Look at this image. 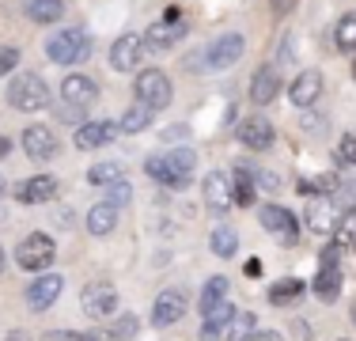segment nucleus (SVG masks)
<instances>
[{
	"mask_svg": "<svg viewBox=\"0 0 356 341\" xmlns=\"http://www.w3.org/2000/svg\"><path fill=\"white\" fill-rule=\"evenodd\" d=\"M303 280H296V277H284V280H277L273 288H269V303H292V300H300L303 296Z\"/></svg>",
	"mask_w": 356,
	"mask_h": 341,
	"instance_id": "obj_32",
	"label": "nucleus"
},
{
	"mask_svg": "<svg viewBox=\"0 0 356 341\" xmlns=\"http://www.w3.org/2000/svg\"><path fill=\"white\" fill-rule=\"evenodd\" d=\"M250 178L261 186V190H277V186H281V178H277L273 170H250Z\"/></svg>",
	"mask_w": 356,
	"mask_h": 341,
	"instance_id": "obj_40",
	"label": "nucleus"
},
{
	"mask_svg": "<svg viewBox=\"0 0 356 341\" xmlns=\"http://www.w3.org/2000/svg\"><path fill=\"white\" fill-rule=\"evenodd\" d=\"M334 201H337V209L356 212V178H349V182H341V186H337Z\"/></svg>",
	"mask_w": 356,
	"mask_h": 341,
	"instance_id": "obj_35",
	"label": "nucleus"
},
{
	"mask_svg": "<svg viewBox=\"0 0 356 341\" xmlns=\"http://www.w3.org/2000/svg\"><path fill=\"white\" fill-rule=\"evenodd\" d=\"M193 167H197V156H193L190 148H175V152H163V156H148V170L156 182L171 186V190H182L186 182L193 178Z\"/></svg>",
	"mask_w": 356,
	"mask_h": 341,
	"instance_id": "obj_1",
	"label": "nucleus"
},
{
	"mask_svg": "<svg viewBox=\"0 0 356 341\" xmlns=\"http://www.w3.org/2000/svg\"><path fill=\"white\" fill-rule=\"evenodd\" d=\"M334 46L341 49V54H356V12L341 15L334 27Z\"/></svg>",
	"mask_w": 356,
	"mask_h": 341,
	"instance_id": "obj_28",
	"label": "nucleus"
},
{
	"mask_svg": "<svg viewBox=\"0 0 356 341\" xmlns=\"http://www.w3.org/2000/svg\"><path fill=\"white\" fill-rule=\"evenodd\" d=\"M8 102L15 110H46L49 106V88L42 84L38 72H19L8 84Z\"/></svg>",
	"mask_w": 356,
	"mask_h": 341,
	"instance_id": "obj_3",
	"label": "nucleus"
},
{
	"mask_svg": "<svg viewBox=\"0 0 356 341\" xmlns=\"http://www.w3.org/2000/svg\"><path fill=\"white\" fill-rule=\"evenodd\" d=\"M235 133H239V144H247L250 152H266L269 144H273V136H277L266 118H243Z\"/></svg>",
	"mask_w": 356,
	"mask_h": 341,
	"instance_id": "obj_18",
	"label": "nucleus"
},
{
	"mask_svg": "<svg viewBox=\"0 0 356 341\" xmlns=\"http://www.w3.org/2000/svg\"><path fill=\"white\" fill-rule=\"evenodd\" d=\"M15 65H19V49H15V46H0V76L12 72Z\"/></svg>",
	"mask_w": 356,
	"mask_h": 341,
	"instance_id": "obj_39",
	"label": "nucleus"
},
{
	"mask_svg": "<svg viewBox=\"0 0 356 341\" xmlns=\"http://www.w3.org/2000/svg\"><path fill=\"white\" fill-rule=\"evenodd\" d=\"M277 95H281V72H277L273 65H261L250 80V102L254 106H266V102H273Z\"/></svg>",
	"mask_w": 356,
	"mask_h": 341,
	"instance_id": "obj_16",
	"label": "nucleus"
},
{
	"mask_svg": "<svg viewBox=\"0 0 356 341\" xmlns=\"http://www.w3.org/2000/svg\"><path fill=\"white\" fill-rule=\"evenodd\" d=\"M8 341H31V338L23 334V330H12V334H8Z\"/></svg>",
	"mask_w": 356,
	"mask_h": 341,
	"instance_id": "obj_48",
	"label": "nucleus"
},
{
	"mask_svg": "<svg viewBox=\"0 0 356 341\" xmlns=\"http://www.w3.org/2000/svg\"><path fill=\"white\" fill-rule=\"evenodd\" d=\"M243 54H247V38H243V34H224V38H216L213 46H209L205 68L209 72H224V68L239 65Z\"/></svg>",
	"mask_w": 356,
	"mask_h": 341,
	"instance_id": "obj_6",
	"label": "nucleus"
},
{
	"mask_svg": "<svg viewBox=\"0 0 356 341\" xmlns=\"http://www.w3.org/2000/svg\"><path fill=\"white\" fill-rule=\"evenodd\" d=\"M61 288H65V280H61V273H46V277H38L35 285H27V307L31 311H46V307H54L57 303V296H61Z\"/></svg>",
	"mask_w": 356,
	"mask_h": 341,
	"instance_id": "obj_15",
	"label": "nucleus"
},
{
	"mask_svg": "<svg viewBox=\"0 0 356 341\" xmlns=\"http://www.w3.org/2000/svg\"><path fill=\"white\" fill-rule=\"evenodd\" d=\"M227 288H232V285H227V277H209V285L201 288V315H209L216 303H224L227 300Z\"/></svg>",
	"mask_w": 356,
	"mask_h": 341,
	"instance_id": "obj_29",
	"label": "nucleus"
},
{
	"mask_svg": "<svg viewBox=\"0 0 356 341\" xmlns=\"http://www.w3.org/2000/svg\"><path fill=\"white\" fill-rule=\"evenodd\" d=\"M186 34V19L178 15V8H167V15L163 19H156L148 27V34H144V46H152V49H171L178 38Z\"/></svg>",
	"mask_w": 356,
	"mask_h": 341,
	"instance_id": "obj_8",
	"label": "nucleus"
},
{
	"mask_svg": "<svg viewBox=\"0 0 356 341\" xmlns=\"http://www.w3.org/2000/svg\"><path fill=\"white\" fill-rule=\"evenodd\" d=\"M106 198H110V205H114V209H118V205H129L133 186L125 182V178H118V182H110V186H106Z\"/></svg>",
	"mask_w": 356,
	"mask_h": 341,
	"instance_id": "obj_36",
	"label": "nucleus"
},
{
	"mask_svg": "<svg viewBox=\"0 0 356 341\" xmlns=\"http://www.w3.org/2000/svg\"><path fill=\"white\" fill-rule=\"evenodd\" d=\"M57 193V178L54 175H35V178H27V182H19L15 186V198H19L23 205H42V201H49Z\"/></svg>",
	"mask_w": 356,
	"mask_h": 341,
	"instance_id": "obj_21",
	"label": "nucleus"
},
{
	"mask_svg": "<svg viewBox=\"0 0 356 341\" xmlns=\"http://www.w3.org/2000/svg\"><path fill=\"white\" fill-rule=\"evenodd\" d=\"M83 110H88V106H76V102H69V106H61V110H57V118H61V122H80V114H83Z\"/></svg>",
	"mask_w": 356,
	"mask_h": 341,
	"instance_id": "obj_41",
	"label": "nucleus"
},
{
	"mask_svg": "<svg viewBox=\"0 0 356 341\" xmlns=\"http://www.w3.org/2000/svg\"><path fill=\"white\" fill-rule=\"evenodd\" d=\"M353 76H356V65H353Z\"/></svg>",
	"mask_w": 356,
	"mask_h": 341,
	"instance_id": "obj_53",
	"label": "nucleus"
},
{
	"mask_svg": "<svg viewBox=\"0 0 356 341\" xmlns=\"http://www.w3.org/2000/svg\"><path fill=\"white\" fill-rule=\"evenodd\" d=\"M46 57L57 65H80L83 57H91V38L80 27H65L46 38Z\"/></svg>",
	"mask_w": 356,
	"mask_h": 341,
	"instance_id": "obj_2",
	"label": "nucleus"
},
{
	"mask_svg": "<svg viewBox=\"0 0 356 341\" xmlns=\"http://www.w3.org/2000/svg\"><path fill=\"white\" fill-rule=\"evenodd\" d=\"M315 296H318L322 303H334L337 296H341V269H337V266H318Z\"/></svg>",
	"mask_w": 356,
	"mask_h": 341,
	"instance_id": "obj_22",
	"label": "nucleus"
},
{
	"mask_svg": "<svg viewBox=\"0 0 356 341\" xmlns=\"http://www.w3.org/2000/svg\"><path fill=\"white\" fill-rule=\"evenodd\" d=\"M152 118H156V110H148L144 102H133V106H125V114L118 118V129L122 133H144L152 125Z\"/></svg>",
	"mask_w": 356,
	"mask_h": 341,
	"instance_id": "obj_23",
	"label": "nucleus"
},
{
	"mask_svg": "<svg viewBox=\"0 0 356 341\" xmlns=\"http://www.w3.org/2000/svg\"><path fill=\"white\" fill-rule=\"evenodd\" d=\"M205 205L213 212H227L232 209V178L224 175V170H209V178H205Z\"/></svg>",
	"mask_w": 356,
	"mask_h": 341,
	"instance_id": "obj_20",
	"label": "nucleus"
},
{
	"mask_svg": "<svg viewBox=\"0 0 356 341\" xmlns=\"http://www.w3.org/2000/svg\"><path fill=\"white\" fill-rule=\"evenodd\" d=\"M114 224H118V209L110 201L88 209V232L91 235H110V232H114Z\"/></svg>",
	"mask_w": 356,
	"mask_h": 341,
	"instance_id": "obj_26",
	"label": "nucleus"
},
{
	"mask_svg": "<svg viewBox=\"0 0 356 341\" xmlns=\"http://www.w3.org/2000/svg\"><path fill=\"white\" fill-rule=\"evenodd\" d=\"M144 57V38L140 34H122V38L110 46V65L118 68V72H133V68L140 65Z\"/></svg>",
	"mask_w": 356,
	"mask_h": 341,
	"instance_id": "obj_12",
	"label": "nucleus"
},
{
	"mask_svg": "<svg viewBox=\"0 0 356 341\" xmlns=\"http://www.w3.org/2000/svg\"><path fill=\"white\" fill-rule=\"evenodd\" d=\"M341 216L345 212L330 198H315L307 205V224H311V232H318V235H334V228L341 224Z\"/></svg>",
	"mask_w": 356,
	"mask_h": 341,
	"instance_id": "obj_14",
	"label": "nucleus"
},
{
	"mask_svg": "<svg viewBox=\"0 0 356 341\" xmlns=\"http://www.w3.org/2000/svg\"><path fill=\"white\" fill-rule=\"evenodd\" d=\"M0 269H4V251H0Z\"/></svg>",
	"mask_w": 356,
	"mask_h": 341,
	"instance_id": "obj_50",
	"label": "nucleus"
},
{
	"mask_svg": "<svg viewBox=\"0 0 356 341\" xmlns=\"http://www.w3.org/2000/svg\"><path fill=\"white\" fill-rule=\"evenodd\" d=\"M23 152H27L31 159H38V164L54 159L57 156V133L49 129V125H27V129H23Z\"/></svg>",
	"mask_w": 356,
	"mask_h": 341,
	"instance_id": "obj_10",
	"label": "nucleus"
},
{
	"mask_svg": "<svg viewBox=\"0 0 356 341\" xmlns=\"http://www.w3.org/2000/svg\"><path fill=\"white\" fill-rule=\"evenodd\" d=\"M337 254H341V251H337L334 243L322 246V251H318V266H337Z\"/></svg>",
	"mask_w": 356,
	"mask_h": 341,
	"instance_id": "obj_42",
	"label": "nucleus"
},
{
	"mask_svg": "<svg viewBox=\"0 0 356 341\" xmlns=\"http://www.w3.org/2000/svg\"><path fill=\"white\" fill-rule=\"evenodd\" d=\"M133 91H137V102H144L148 110H167L171 106V80H167L159 68H148V72L137 76V84H133Z\"/></svg>",
	"mask_w": 356,
	"mask_h": 341,
	"instance_id": "obj_5",
	"label": "nucleus"
},
{
	"mask_svg": "<svg viewBox=\"0 0 356 341\" xmlns=\"http://www.w3.org/2000/svg\"><path fill=\"white\" fill-rule=\"evenodd\" d=\"M88 341H118V338L110 334V330H91V334H88Z\"/></svg>",
	"mask_w": 356,
	"mask_h": 341,
	"instance_id": "obj_46",
	"label": "nucleus"
},
{
	"mask_svg": "<svg viewBox=\"0 0 356 341\" xmlns=\"http://www.w3.org/2000/svg\"><path fill=\"white\" fill-rule=\"evenodd\" d=\"M46 341H88V338L72 334V330H54V334H46Z\"/></svg>",
	"mask_w": 356,
	"mask_h": 341,
	"instance_id": "obj_44",
	"label": "nucleus"
},
{
	"mask_svg": "<svg viewBox=\"0 0 356 341\" xmlns=\"http://www.w3.org/2000/svg\"><path fill=\"white\" fill-rule=\"evenodd\" d=\"M250 330H254V315L250 311H235V319L227 322V330H224V341H247Z\"/></svg>",
	"mask_w": 356,
	"mask_h": 341,
	"instance_id": "obj_34",
	"label": "nucleus"
},
{
	"mask_svg": "<svg viewBox=\"0 0 356 341\" xmlns=\"http://www.w3.org/2000/svg\"><path fill=\"white\" fill-rule=\"evenodd\" d=\"M337 164H345V167H356V136H341L337 141Z\"/></svg>",
	"mask_w": 356,
	"mask_h": 341,
	"instance_id": "obj_38",
	"label": "nucleus"
},
{
	"mask_svg": "<svg viewBox=\"0 0 356 341\" xmlns=\"http://www.w3.org/2000/svg\"><path fill=\"white\" fill-rule=\"evenodd\" d=\"M292 4H296V0H273V8H277V12H281V15H284L288 8H292Z\"/></svg>",
	"mask_w": 356,
	"mask_h": 341,
	"instance_id": "obj_47",
	"label": "nucleus"
},
{
	"mask_svg": "<svg viewBox=\"0 0 356 341\" xmlns=\"http://www.w3.org/2000/svg\"><path fill=\"white\" fill-rule=\"evenodd\" d=\"M137 315H118V322H114V330H110V334H114L118 341H125V338H133L137 334Z\"/></svg>",
	"mask_w": 356,
	"mask_h": 341,
	"instance_id": "obj_37",
	"label": "nucleus"
},
{
	"mask_svg": "<svg viewBox=\"0 0 356 341\" xmlns=\"http://www.w3.org/2000/svg\"><path fill=\"white\" fill-rule=\"evenodd\" d=\"M23 12L35 23H57L65 15V4L61 0H23Z\"/></svg>",
	"mask_w": 356,
	"mask_h": 341,
	"instance_id": "obj_25",
	"label": "nucleus"
},
{
	"mask_svg": "<svg viewBox=\"0 0 356 341\" xmlns=\"http://www.w3.org/2000/svg\"><path fill=\"white\" fill-rule=\"evenodd\" d=\"M330 243L337 246V251H356V212H345L341 224L334 228V239Z\"/></svg>",
	"mask_w": 356,
	"mask_h": 341,
	"instance_id": "obj_31",
	"label": "nucleus"
},
{
	"mask_svg": "<svg viewBox=\"0 0 356 341\" xmlns=\"http://www.w3.org/2000/svg\"><path fill=\"white\" fill-rule=\"evenodd\" d=\"M8 148H12V144H8L4 136H0V156H8Z\"/></svg>",
	"mask_w": 356,
	"mask_h": 341,
	"instance_id": "obj_49",
	"label": "nucleus"
},
{
	"mask_svg": "<svg viewBox=\"0 0 356 341\" xmlns=\"http://www.w3.org/2000/svg\"><path fill=\"white\" fill-rule=\"evenodd\" d=\"M232 319H235V307L227 303V300L216 303L213 311L205 315V322H201V338H220V334L227 330V322H232Z\"/></svg>",
	"mask_w": 356,
	"mask_h": 341,
	"instance_id": "obj_24",
	"label": "nucleus"
},
{
	"mask_svg": "<svg viewBox=\"0 0 356 341\" xmlns=\"http://www.w3.org/2000/svg\"><path fill=\"white\" fill-rule=\"evenodd\" d=\"M186 136H190V129H186V125H171V129L163 133V141H167V144H178V141H186Z\"/></svg>",
	"mask_w": 356,
	"mask_h": 341,
	"instance_id": "obj_43",
	"label": "nucleus"
},
{
	"mask_svg": "<svg viewBox=\"0 0 356 341\" xmlns=\"http://www.w3.org/2000/svg\"><path fill=\"white\" fill-rule=\"evenodd\" d=\"M261 228L284 246L300 243V220H296L288 209H281V205H266V209H261Z\"/></svg>",
	"mask_w": 356,
	"mask_h": 341,
	"instance_id": "obj_7",
	"label": "nucleus"
},
{
	"mask_svg": "<svg viewBox=\"0 0 356 341\" xmlns=\"http://www.w3.org/2000/svg\"><path fill=\"white\" fill-rule=\"evenodd\" d=\"M186 303L190 300H186L182 288H167V292H159L156 303H152V326H159V330L175 326V322L186 315Z\"/></svg>",
	"mask_w": 356,
	"mask_h": 341,
	"instance_id": "obj_9",
	"label": "nucleus"
},
{
	"mask_svg": "<svg viewBox=\"0 0 356 341\" xmlns=\"http://www.w3.org/2000/svg\"><path fill=\"white\" fill-rule=\"evenodd\" d=\"M209 243H213V254H220V258H232V254L239 251V235H235L227 224H216Z\"/></svg>",
	"mask_w": 356,
	"mask_h": 341,
	"instance_id": "obj_30",
	"label": "nucleus"
},
{
	"mask_svg": "<svg viewBox=\"0 0 356 341\" xmlns=\"http://www.w3.org/2000/svg\"><path fill=\"white\" fill-rule=\"evenodd\" d=\"M247 341H284V338L277 334V330H261V334H250Z\"/></svg>",
	"mask_w": 356,
	"mask_h": 341,
	"instance_id": "obj_45",
	"label": "nucleus"
},
{
	"mask_svg": "<svg viewBox=\"0 0 356 341\" xmlns=\"http://www.w3.org/2000/svg\"><path fill=\"white\" fill-rule=\"evenodd\" d=\"M122 175H125V164L106 159V164H95V167L88 170V182H91V186H110V182H118Z\"/></svg>",
	"mask_w": 356,
	"mask_h": 341,
	"instance_id": "obj_33",
	"label": "nucleus"
},
{
	"mask_svg": "<svg viewBox=\"0 0 356 341\" xmlns=\"http://www.w3.org/2000/svg\"><path fill=\"white\" fill-rule=\"evenodd\" d=\"M353 322H356V307H353Z\"/></svg>",
	"mask_w": 356,
	"mask_h": 341,
	"instance_id": "obj_52",
	"label": "nucleus"
},
{
	"mask_svg": "<svg viewBox=\"0 0 356 341\" xmlns=\"http://www.w3.org/2000/svg\"><path fill=\"white\" fill-rule=\"evenodd\" d=\"M118 133H122L118 122H83L80 129H76V148H83V152L103 148V144H110Z\"/></svg>",
	"mask_w": 356,
	"mask_h": 341,
	"instance_id": "obj_19",
	"label": "nucleus"
},
{
	"mask_svg": "<svg viewBox=\"0 0 356 341\" xmlns=\"http://www.w3.org/2000/svg\"><path fill=\"white\" fill-rule=\"evenodd\" d=\"M341 341H345V338H341Z\"/></svg>",
	"mask_w": 356,
	"mask_h": 341,
	"instance_id": "obj_54",
	"label": "nucleus"
},
{
	"mask_svg": "<svg viewBox=\"0 0 356 341\" xmlns=\"http://www.w3.org/2000/svg\"><path fill=\"white\" fill-rule=\"evenodd\" d=\"M0 193H4V178H0Z\"/></svg>",
	"mask_w": 356,
	"mask_h": 341,
	"instance_id": "obj_51",
	"label": "nucleus"
},
{
	"mask_svg": "<svg viewBox=\"0 0 356 341\" xmlns=\"http://www.w3.org/2000/svg\"><path fill=\"white\" fill-rule=\"evenodd\" d=\"M54 258H57V246H54V239L42 235V232H31L27 239H19V246H15V262H19V269H27V273L49 269Z\"/></svg>",
	"mask_w": 356,
	"mask_h": 341,
	"instance_id": "obj_4",
	"label": "nucleus"
},
{
	"mask_svg": "<svg viewBox=\"0 0 356 341\" xmlns=\"http://www.w3.org/2000/svg\"><path fill=\"white\" fill-rule=\"evenodd\" d=\"M318 95H322V72H315V68H303V72L292 80V88H288V99H292V106H300V110L315 106Z\"/></svg>",
	"mask_w": 356,
	"mask_h": 341,
	"instance_id": "obj_13",
	"label": "nucleus"
},
{
	"mask_svg": "<svg viewBox=\"0 0 356 341\" xmlns=\"http://www.w3.org/2000/svg\"><path fill=\"white\" fill-rule=\"evenodd\" d=\"M80 307L91 315V319H106V315L118 311V292L110 285H83Z\"/></svg>",
	"mask_w": 356,
	"mask_h": 341,
	"instance_id": "obj_11",
	"label": "nucleus"
},
{
	"mask_svg": "<svg viewBox=\"0 0 356 341\" xmlns=\"http://www.w3.org/2000/svg\"><path fill=\"white\" fill-rule=\"evenodd\" d=\"M232 201L239 205V209H247V205L258 201V186H254L250 170H235V178H232Z\"/></svg>",
	"mask_w": 356,
	"mask_h": 341,
	"instance_id": "obj_27",
	"label": "nucleus"
},
{
	"mask_svg": "<svg viewBox=\"0 0 356 341\" xmlns=\"http://www.w3.org/2000/svg\"><path fill=\"white\" fill-rule=\"evenodd\" d=\"M61 95H65V102H76V106H91L99 99V84L83 72H69L61 80Z\"/></svg>",
	"mask_w": 356,
	"mask_h": 341,
	"instance_id": "obj_17",
	"label": "nucleus"
}]
</instances>
